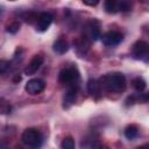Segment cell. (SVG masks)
<instances>
[{
    "instance_id": "6da1fadb",
    "label": "cell",
    "mask_w": 149,
    "mask_h": 149,
    "mask_svg": "<svg viewBox=\"0 0 149 149\" xmlns=\"http://www.w3.org/2000/svg\"><path fill=\"white\" fill-rule=\"evenodd\" d=\"M101 87L106 88L109 92H122L126 88V78L122 73H111L106 74L100 79Z\"/></svg>"
},
{
    "instance_id": "7a4b0ae2",
    "label": "cell",
    "mask_w": 149,
    "mask_h": 149,
    "mask_svg": "<svg viewBox=\"0 0 149 149\" xmlns=\"http://www.w3.org/2000/svg\"><path fill=\"white\" fill-rule=\"evenodd\" d=\"M21 140L26 146L33 147V148H37L42 143V135L37 129L28 128L22 133Z\"/></svg>"
},
{
    "instance_id": "3957f363",
    "label": "cell",
    "mask_w": 149,
    "mask_h": 149,
    "mask_svg": "<svg viewBox=\"0 0 149 149\" xmlns=\"http://www.w3.org/2000/svg\"><path fill=\"white\" fill-rule=\"evenodd\" d=\"M45 88V83L40 79V78H34V79H30L27 81L26 86H24V90L27 91V93L29 94H40L41 92H43Z\"/></svg>"
},
{
    "instance_id": "277c9868",
    "label": "cell",
    "mask_w": 149,
    "mask_h": 149,
    "mask_svg": "<svg viewBox=\"0 0 149 149\" xmlns=\"http://www.w3.org/2000/svg\"><path fill=\"white\" fill-rule=\"evenodd\" d=\"M122 38H123V36H122L121 33H119V31H108L105 35H102L101 41L107 47H114V45H118L122 41Z\"/></svg>"
},
{
    "instance_id": "5b68a950",
    "label": "cell",
    "mask_w": 149,
    "mask_h": 149,
    "mask_svg": "<svg viewBox=\"0 0 149 149\" xmlns=\"http://www.w3.org/2000/svg\"><path fill=\"white\" fill-rule=\"evenodd\" d=\"M78 79V72L74 69H64L59 72V81L64 85H71Z\"/></svg>"
},
{
    "instance_id": "8992f818",
    "label": "cell",
    "mask_w": 149,
    "mask_h": 149,
    "mask_svg": "<svg viewBox=\"0 0 149 149\" xmlns=\"http://www.w3.org/2000/svg\"><path fill=\"white\" fill-rule=\"evenodd\" d=\"M43 57L41 56V55H35L33 58H31V61L29 62V64L26 66V69H24V74H27V76H31V74H34L40 68H41V65L43 64Z\"/></svg>"
},
{
    "instance_id": "52a82bcc",
    "label": "cell",
    "mask_w": 149,
    "mask_h": 149,
    "mask_svg": "<svg viewBox=\"0 0 149 149\" xmlns=\"http://www.w3.org/2000/svg\"><path fill=\"white\" fill-rule=\"evenodd\" d=\"M133 55L137 59H142L148 55V43L144 41H137L133 45Z\"/></svg>"
},
{
    "instance_id": "ba28073f",
    "label": "cell",
    "mask_w": 149,
    "mask_h": 149,
    "mask_svg": "<svg viewBox=\"0 0 149 149\" xmlns=\"http://www.w3.org/2000/svg\"><path fill=\"white\" fill-rule=\"evenodd\" d=\"M52 22V15L50 13H41L37 17V30L45 31Z\"/></svg>"
},
{
    "instance_id": "9c48e42d",
    "label": "cell",
    "mask_w": 149,
    "mask_h": 149,
    "mask_svg": "<svg viewBox=\"0 0 149 149\" xmlns=\"http://www.w3.org/2000/svg\"><path fill=\"white\" fill-rule=\"evenodd\" d=\"M77 92H78V88H77V86H74V85H72V86L68 90V92L65 93V97H64V104L66 105V107L70 106V105H72V104L74 102L76 97H77Z\"/></svg>"
},
{
    "instance_id": "30bf717a",
    "label": "cell",
    "mask_w": 149,
    "mask_h": 149,
    "mask_svg": "<svg viewBox=\"0 0 149 149\" xmlns=\"http://www.w3.org/2000/svg\"><path fill=\"white\" fill-rule=\"evenodd\" d=\"M68 42L63 38H59L54 43V51L57 54H65L68 51Z\"/></svg>"
},
{
    "instance_id": "8fae6325",
    "label": "cell",
    "mask_w": 149,
    "mask_h": 149,
    "mask_svg": "<svg viewBox=\"0 0 149 149\" xmlns=\"http://www.w3.org/2000/svg\"><path fill=\"white\" fill-rule=\"evenodd\" d=\"M105 10L109 14H114L119 10V0H105Z\"/></svg>"
},
{
    "instance_id": "7c38bea8",
    "label": "cell",
    "mask_w": 149,
    "mask_h": 149,
    "mask_svg": "<svg viewBox=\"0 0 149 149\" xmlns=\"http://www.w3.org/2000/svg\"><path fill=\"white\" fill-rule=\"evenodd\" d=\"M137 134H139V128H137V126H135V125H129V126H127L126 129H125V136H126L128 140L135 139V137L137 136Z\"/></svg>"
},
{
    "instance_id": "4fadbf2b",
    "label": "cell",
    "mask_w": 149,
    "mask_h": 149,
    "mask_svg": "<svg viewBox=\"0 0 149 149\" xmlns=\"http://www.w3.org/2000/svg\"><path fill=\"white\" fill-rule=\"evenodd\" d=\"M99 87H100V85L97 83L95 79H90L87 81V90H88V93L91 95L95 97L99 93Z\"/></svg>"
},
{
    "instance_id": "5bb4252c",
    "label": "cell",
    "mask_w": 149,
    "mask_h": 149,
    "mask_svg": "<svg viewBox=\"0 0 149 149\" xmlns=\"http://www.w3.org/2000/svg\"><path fill=\"white\" fill-rule=\"evenodd\" d=\"M132 84H133V87H134L137 92H142V91H144L146 87H147V84H146L144 79H142L141 77H137V78L133 79Z\"/></svg>"
},
{
    "instance_id": "9a60e30c",
    "label": "cell",
    "mask_w": 149,
    "mask_h": 149,
    "mask_svg": "<svg viewBox=\"0 0 149 149\" xmlns=\"http://www.w3.org/2000/svg\"><path fill=\"white\" fill-rule=\"evenodd\" d=\"M61 147H62L63 149H73V148H74V141H73V139L70 137V136L65 137V139L63 140Z\"/></svg>"
},
{
    "instance_id": "2e32d148",
    "label": "cell",
    "mask_w": 149,
    "mask_h": 149,
    "mask_svg": "<svg viewBox=\"0 0 149 149\" xmlns=\"http://www.w3.org/2000/svg\"><path fill=\"white\" fill-rule=\"evenodd\" d=\"M19 29H20V23L17 21H14V22L9 23L7 26V28H6V30L8 33H10V34H15L16 31H19Z\"/></svg>"
},
{
    "instance_id": "e0dca14e",
    "label": "cell",
    "mask_w": 149,
    "mask_h": 149,
    "mask_svg": "<svg viewBox=\"0 0 149 149\" xmlns=\"http://www.w3.org/2000/svg\"><path fill=\"white\" fill-rule=\"evenodd\" d=\"M91 28V30H90V33H91V38L92 40H98L99 37H100V29H99V27L98 26H91L90 27Z\"/></svg>"
},
{
    "instance_id": "ac0fdd59",
    "label": "cell",
    "mask_w": 149,
    "mask_h": 149,
    "mask_svg": "<svg viewBox=\"0 0 149 149\" xmlns=\"http://www.w3.org/2000/svg\"><path fill=\"white\" fill-rule=\"evenodd\" d=\"M130 8V3L128 0H119V9L126 12Z\"/></svg>"
},
{
    "instance_id": "d6986e66",
    "label": "cell",
    "mask_w": 149,
    "mask_h": 149,
    "mask_svg": "<svg viewBox=\"0 0 149 149\" xmlns=\"http://www.w3.org/2000/svg\"><path fill=\"white\" fill-rule=\"evenodd\" d=\"M9 62L5 59H0V73H5L9 69Z\"/></svg>"
},
{
    "instance_id": "ffe728a7",
    "label": "cell",
    "mask_w": 149,
    "mask_h": 149,
    "mask_svg": "<svg viewBox=\"0 0 149 149\" xmlns=\"http://www.w3.org/2000/svg\"><path fill=\"white\" fill-rule=\"evenodd\" d=\"M83 2L87 6H97L99 3V0H83Z\"/></svg>"
},
{
    "instance_id": "44dd1931",
    "label": "cell",
    "mask_w": 149,
    "mask_h": 149,
    "mask_svg": "<svg viewBox=\"0 0 149 149\" xmlns=\"http://www.w3.org/2000/svg\"><path fill=\"white\" fill-rule=\"evenodd\" d=\"M17 80H19V81L21 80V77H20V76H15V78H14V81H17Z\"/></svg>"
}]
</instances>
